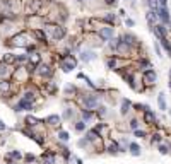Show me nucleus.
I'll list each match as a JSON object with an SVG mask.
<instances>
[{
    "label": "nucleus",
    "instance_id": "obj_1",
    "mask_svg": "<svg viewBox=\"0 0 171 164\" xmlns=\"http://www.w3.org/2000/svg\"><path fill=\"white\" fill-rule=\"evenodd\" d=\"M158 10V17L162 21V24H168L170 22V10H168V7H159V9H156Z\"/></svg>",
    "mask_w": 171,
    "mask_h": 164
},
{
    "label": "nucleus",
    "instance_id": "obj_2",
    "mask_svg": "<svg viewBox=\"0 0 171 164\" xmlns=\"http://www.w3.org/2000/svg\"><path fill=\"white\" fill-rule=\"evenodd\" d=\"M156 79H158V75H156V72H154V70L149 68V70H145V72H144V82H145L147 86H152V84L156 82Z\"/></svg>",
    "mask_w": 171,
    "mask_h": 164
},
{
    "label": "nucleus",
    "instance_id": "obj_3",
    "mask_svg": "<svg viewBox=\"0 0 171 164\" xmlns=\"http://www.w3.org/2000/svg\"><path fill=\"white\" fill-rule=\"evenodd\" d=\"M84 106H86V109H92V108L98 106V97L96 96H86L84 97Z\"/></svg>",
    "mask_w": 171,
    "mask_h": 164
},
{
    "label": "nucleus",
    "instance_id": "obj_4",
    "mask_svg": "<svg viewBox=\"0 0 171 164\" xmlns=\"http://www.w3.org/2000/svg\"><path fill=\"white\" fill-rule=\"evenodd\" d=\"M99 38L108 41V39L113 38V28H101L99 29Z\"/></svg>",
    "mask_w": 171,
    "mask_h": 164
},
{
    "label": "nucleus",
    "instance_id": "obj_5",
    "mask_svg": "<svg viewBox=\"0 0 171 164\" xmlns=\"http://www.w3.org/2000/svg\"><path fill=\"white\" fill-rule=\"evenodd\" d=\"M24 109H33V104L31 101H26V99H21L16 106V111H24Z\"/></svg>",
    "mask_w": 171,
    "mask_h": 164
},
{
    "label": "nucleus",
    "instance_id": "obj_6",
    "mask_svg": "<svg viewBox=\"0 0 171 164\" xmlns=\"http://www.w3.org/2000/svg\"><path fill=\"white\" fill-rule=\"evenodd\" d=\"M63 36H65V28L57 26V28L53 29V38H55V39H62Z\"/></svg>",
    "mask_w": 171,
    "mask_h": 164
},
{
    "label": "nucleus",
    "instance_id": "obj_7",
    "mask_svg": "<svg viewBox=\"0 0 171 164\" xmlns=\"http://www.w3.org/2000/svg\"><path fill=\"white\" fill-rule=\"evenodd\" d=\"M38 72H40L43 77H45V75H46V77H50V75H51L50 65H45V63H41V65H40V70H38Z\"/></svg>",
    "mask_w": 171,
    "mask_h": 164
},
{
    "label": "nucleus",
    "instance_id": "obj_8",
    "mask_svg": "<svg viewBox=\"0 0 171 164\" xmlns=\"http://www.w3.org/2000/svg\"><path fill=\"white\" fill-rule=\"evenodd\" d=\"M154 118L156 116H154V113H152L151 109H145L144 111V121L145 123H154Z\"/></svg>",
    "mask_w": 171,
    "mask_h": 164
},
{
    "label": "nucleus",
    "instance_id": "obj_9",
    "mask_svg": "<svg viewBox=\"0 0 171 164\" xmlns=\"http://www.w3.org/2000/svg\"><path fill=\"white\" fill-rule=\"evenodd\" d=\"M75 63H77V62H75L74 58H70L69 62H63V63H62V68H63L65 72H69V70H72V68L75 67Z\"/></svg>",
    "mask_w": 171,
    "mask_h": 164
},
{
    "label": "nucleus",
    "instance_id": "obj_10",
    "mask_svg": "<svg viewBox=\"0 0 171 164\" xmlns=\"http://www.w3.org/2000/svg\"><path fill=\"white\" fill-rule=\"evenodd\" d=\"M121 39H123V43H127L128 46H130V45H135V41H137V38H135L133 34H123Z\"/></svg>",
    "mask_w": 171,
    "mask_h": 164
},
{
    "label": "nucleus",
    "instance_id": "obj_11",
    "mask_svg": "<svg viewBox=\"0 0 171 164\" xmlns=\"http://www.w3.org/2000/svg\"><path fill=\"white\" fill-rule=\"evenodd\" d=\"M106 65H108V68H111V70H116V68H118V58H108Z\"/></svg>",
    "mask_w": 171,
    "mask_h": 164
},
{
    "label": "nucleus",
    "instance_id": "obj_12",
    "mask_svg": "<svg viewBox=\"0 0 171 164\" xmlns=\"http://www.w3.org/2000/svg\"><path fill=\"white\" fill-rule=\"evenodd\" d=\"M12 45H14V46H26V41H24V38H22V36H16Z\"/></svg>",
    "mask_w": 171,
    "mask_h": 164
},
{
    "label": "nucleus",
    "instance_id": "obj_13",
    "mask_svg": "<svg viewBox=\"0 0 171 164\" xmlns=\"http://www.w3.org/2000/svg\"><path fill=\"white\" fill-rule=\"evenodd\" d=\"M14 62H16V55H12V53H7V55L4 57V63H5V65L14 63Z\"/></svg>",
    "mask_w": 171,
    "mask_h": 164
},
{
    "label": "nucleus",
    "instance_id": "obj_14",
    "mask_svg": "<svg viewBox=\"0 0 171 164\" xmlns=\"http://www.w3.org/2000/svg\"><path fill=\"white\" fill-rule=\"evenodd\" d=\"M50 125H58L60 123V116H57V115H51V116H48V120H46Z\"/></svg>",
    "mask_w": 171,
    "mask_h": 164
},
{
    "label": "nucleus",
    "instance_id": "obj_15",
    "mask_svg": "<svg viewBox=\"0 0 171 164\" xmlns=\"http://www.w3.org/2000/svg\"><path fill=\"white\" fill-rule=\"evenodd\" d=\"M9 89H10V84L7 80H2V82H0V91H2V92H9Z\"/></svg>",
    "mask_w": 171,
    "mask_h": 164
},
{
    "label": "nucleus",
    "instance_id": "obj_16",
    "mask_svg": "<svg viewBox=\"0 0 171 164\" xmlns=\"http://www.w3.org/2000/svg\"><path fill=\"white\" fill-rule=\"evenodd\" d=\"M26 123H28V125H31V126H36L38 123H40V121H38L36 118H33V116H29V118H26Z\"/></svg>",
    "mask_w": 171,
    "mask_h": 164
},
{
    "label": "nucleus",
    "instance_id": "obj_17",
    "mask_svg": "<svg viewBox=\"0 0 171 164\" xmlns=\"http://www.w3.org/2000/svg\"><path fill=\"white\" fill-rule=\"evenodd\" d=\"M158 103H159V108H161V109H166V103H164V94H159V97H158Z\"/></svg>",
    "mask_w": 171,
    "mask_h": 164
},
{
    "label": "nucleus",
    "instance_id": "obj_18",
    "mask_svg": "<svg viewBox=\"0 0 171 164\" xmlns=\"http://www.w3.org/2000/svg\"><path fill=\"white\" fill-rule=\"evenodd\" d=\"M92 58H94V55H92L91 51H84V53H82V60H86V62H89Z\"/></svg>",
    "mask_w": 171,
    "mask_h": 164
},
{
    "label": "nucleus",
    "instance_id": "obj_19",
    "mask_svg": "<svg viewBox=\"0 0 171 164\" xmlns=\"http://www.w3.org/2000/svg\"><path fill=\"white\" fill-rule=\"evenodd\" d=\"M110 41H111L110 45H111V48H113V50L118 48V45H120V39H118V38H111Z\"/></svg>",
    "mask_w": 171,
    "mask_h": 164
},
{
    "label": "nucleus",
    "instance_id": "obj_20",
    "mask_svg": "<svg viewBox=\"0 0 171 164\" xmlns=\"http://www.w3.org/2000/svg\"><path fill=\"white\" fill-rule=\"evenodd\" d=\"M128 108H130V103H128V101H123V103H121V113H127Z\"/></svg>",
    "mask_w": 171,
    "mask_h": 164
},
{
    "label": "nucleus",
    "instance_id": "obj_21",
    "mask_svg": "<svg viewBox=\"0 0 171 164\" xmlns=\"http://www.w3.org/2000/svg\"><path fill=\"white\" fill-rule=\"evenodd\" d=\"M34 34H36V38H40L41 41H45V33H43V31H40V29H36V31H34Z\"/></svg>",
    "mask_w": 171,
    "mask_h": 164
},
{
    "label": "nucleus",
    "instance_id": "obj_22",
    "mask_svg": "<svg viewBox=\"0 0 171 164\" xmlns=\"http://www.w3.org/2000/svg\"><path fill=\"white\" fill-rule=\"evenodd\" d=\"M130 151H132V154L139 155V145L137 144H130Z\"/></svg>",
    "mask_w": 171,
    "mask_h": 164
},
{
    "label": "nucleus",
    "instance_id": "obj_23",
    "mask_svg": "<svg viewBox=\"0 0 171 164\" xmlns=\"http://www.w3.org/2000/svg\"><path fill=\"white\" fill-rule=\"evenodd\" d=\"M2 75H7V65L5 63H0V77Z\"/></svg>",
    "mask_w": 171,
    "mask_h": 164
},
{
    "label": "nucleus",
    "instance_id": "obj_24",
    "mask_svg": "<svg viewBox=\"0 0 171 164\" xmlns=\"http://www.w3.org/2000/svg\"><path fill=\"white\" fill-rule=\"evenodd\" d=\"M82 118H84V120H91V118H92V113H91L89 109H86V111L82 113Z\"/></svg>",
    "mask_w": 171,
    "mask_h": 164
},
{
    "label": "nucleus",
    "instance_id": "obj_25",
    "mask_svg": "<svg viewBox=\"0 0 171 164\" xmlns=\"http://www.w3.org/2000/svg\"><path fill=\"white\" fill-rule=\"evenodd\" d=\"M84 128H86V125H84V121H77V125H75V130H77V132H82Z\"/></svg>",
    "mask_w": 171,
    "mask_h": 164
},
{
    "label": "nucleus",
    "instance_id": "obj_26",
    "mask_svg": "<svg viewBox=\"0 0 171 164\" xmlns=\"http://www.w3.org/2000/svg\"><path fill=\"white\" fill-rule=\"evenodd\" d=\"M147 4H149V7H151V9H158V0H147Z\"/></svg>",
    "mask_w": 171,
    "mask_h": 164
},
{
    "label": "nucleus",
    "instance_id": "obj_27",
    "mask_svg": "<svg viewBox=\"0 0 171 164\" xmlns=\"http://www.w3.org/2000/svg\"><path fill=\"white\" fill-rule=\"evenodd\" d=\"M31 62H33L34 65H36V63H40V55H38V53H34V55L31 57Z\"/></svg>",
    "mask_w": 171,
    "mask_h": 164
},
{
    "label": "nucleus",
    "instance_id": "obj_28",
    "mask_svg": "<svg viewBox=\"0 0 171 164\" xmlns=\"http://www.w3.org/2000/svg\"><path fill=\"white\" fill-rule=\"evenodd\" d=\"M26 60H28V57H26V55H19V57L16 55V62H21V63H22V62H26Z\"/></svg>",
    "mask_w": 171,
    "mask_h": 164
},
{
    "label": "nucleus",
    "instance_id": "obj_29",
    "mask_svg": "<svg viewBox=\"0 0 171 164\" xmlns=\"http://www.w3.org/2000/svg\"><path fill=\"white\" fill-rule=\"evenodd\" d=\"M110 152H111V154H113V152H118V145H116V144H111L110 145Z\"/></svg>",
    "mask_w": 171,
    "mask_h": 164
},
{
    "label": "nucleus",
    "instance_id": "obj_30",
    "mask_svg": "<svg viewBox=\"0 0 171 164\" xmlns=\"http://www.w3.org/2000/svg\"><path fill=\"white\" fill-rule=\"evenodd\" d=\"M130 126L133 128V130H137V126H139V121H137V120H132V121H130Z\"/></svg>",
    "mask_w": 171,
    "mask_h": 164
},
{
    "label": "nucleus",
    "instance_id": "obj_31",
    "mask_svg": "<svg viewBox=\"0 0 171 164\" xmlns=\"http://www.w3.org/2000/svg\"><path fill=\"white\" fill-rule=\"evenodd\" d=\"M22 99H26V101H33V92H26V96L22 97Z\"/></svg>",
    "mask_w": 171,
    "mask_h": 164
},
{
    "label": "nucleus",
    "instance_id": "obj_32",
    "mask_svg": "<svg viewBox=\"0 0 171 164\" xmlns=\"http://www.w3.org/2000/svg\"><path fill=\"white\" fill-rule=\"evenodd\" d=\"M60 138L62 140H67V138H69V133H67V132H60Z\"/></svg>",
    "mask_w": 171,
    "mask_h": 164
},
{
    "label": "nucleus",
    "instance_id": "obj_33",
    "mask_svg": "<svg viewBox=\"0 0 171 164\" xmlns=\"http://www.w3.org/2000/svg\"><path fill=\"white\" fill-rule=\"evenodd\" d=\"M135 135L137 137H145V132H142V130H135Z\"/></svg>",
    "mask_w": 171,
    "mask_h": 164
},
{
    "label": "nucleus",
    "instance_id": "obj_34",
    "mask_svg": "<svg viewBox=\"0 0 171 164\" xmlns=\"http://www.w3.org/2000/svg\"><path fill=\"white\" fill-rule=\"evenodd\" d=\"M158 4H159L161 7H166V5H168V0H158Z\"/></svg>",
    "mask_w": 171,
    "mask_h": 164
},
{
    "label": "nucleus",
    "instance_id": "obj_35",
    "mask_svg": "<svg viewBox=\"0 0 171 164\" xmlns=\"http://www.w3.org/2000/svg\"><path fill=\"white\" fill-rule=\"evenodd\" d=\"M159 151H161V154H166V152H168V149H166L164 145H161V147H159Z\"/></svg>",
    "mask_w": 171,
    "mask_h": 164
},
{
    "label": "nucleus",
    "instance_id": "obj_36",
    "mask_svg": "<svg viewBox=\"0 0 171 164\" xmlns=\"http://www.w3.org/2000/svg\"><path fill=\"white\" fill-rule=\"evenodd\" d=\"M10 155H12V157H17V159H19V157H21V154H19V152H12V154H10Z\"/></svg>",
    "mask_w": 171,
    "mask_h": 164
},
{
    "label": "nucleus",
    "instance_id": "obj_37",
    "mask_svg": "<svg viewBox=\"0 0 171 164\" xmlns=\"http://www.w3.org/2000/svg\"><path fill=\"white\" fill-rule=\"evenodd\" d=\"M115 2H116V0H106V4H108V5H115Z\"/></svg>",
    "mask_w": 171,
    "mask_h": 164
},
{
    "label": "nucleus",
    "instance_id": "obj_38",
    "mask_svg": "<svg viewBox=\"0 0 171 164\" xmlns=\"http://www.w3.org/2000/svg\"><path fill=\"white\" fill-rule=\"evenodd\" d=\"M127 26H133V21H132V19H127Z\"/></svg>",
    "mask_w": 171,
    "mask_h": 164
},
{
    "label": "nucleus",
    "instance_id": "obj_39",
    "mask_svg": "<svg viewBox=\"0 0 171 164\" xmlns=\"http://www.w3.org/2000/svg\"><path fill=\"white\" fill-rule=\"evenodd\" d=\"M0 130H5V123H2V121H0Z\"/></svg>",
    "mask_w": 171,
    "mask_h": 164
},
{
    "label": "nucleus",
    "instance_id": "obj_40",
    "mask_svg": "<svg viewBox=\"0 0 171 164\" xmlns=\"http://www.w3.org/2000/svg\"><path fill=\"white\" fill-rule=\"evenodd\" d=\"M170 86H171V82H170Z\"/></svg>",
    "mask_w": 171,
    "mask_h": 164
},
{
    "label": "nucleus",
    "instance_id": "obj_41",
    "mask_svg": "<svg viewBox=\"0 0 171 164\" xmlns=\"http://www.w3.org/2000/svg\"><path fill=\"white\" fill-rule=\"evenodd\" d=\"M79 2H81V0H79Z\"/></svg>",
    "mask_w": 171,
    "mask_h": 164
},
{
    "label": "nucleus",
    "instance_id": "obj_42",
    "mask_svg": "<svg viewBox=\"0 0 171 164\" xmlns=\"http://www.w3.org/2000/svg\"><path fill=\"white\" fill-rule=\"evenodd\" d=\"M170 22H171V21H170Z\"/></svg>",
    "mask_w": 171,
    "mask_h": 164
}]
</instances>
